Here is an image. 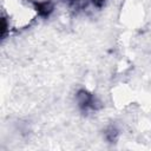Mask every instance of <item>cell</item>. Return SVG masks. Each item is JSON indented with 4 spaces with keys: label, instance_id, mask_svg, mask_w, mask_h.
Wrapping results in <instances>:
<instances>
[{
    "label": "cell",
    "instance_id": "1",
    "mask_svg": "<svg viewBox=\"0 0 151 151\" xmlns=\"http://www.w3.org/2000/svg\"><path fill=\"white\" fill-rule=\"evenodd\" d=\"M40 14V5L32 0H4L2 37L6 32H20L31 27Z\"/></svg>",
    "mask_w": 151,
    "mask_h": 151
},
{
    "label": "cell",
    "instance_id": "3",
    "mask_svg": "<svg viewBox=\"0 0 151 151\" xmlns=\"http://www.w3.org/2000/svg\"><path fill=\"white\" fill-rule=\"evenodd\" d=\"M132 90L125 85V84H122V85H118L117 87L113 88L112 91V99L114 100V103L117 105H120V106H125V105H129L132 100Z\"/></svg>",
    "mask_w": 151,
    "mask_h": 151
},
{
    "label": "cell",
    "instance_id": "2",
    "mask_svg": "<svg viewBox=\"0 0 151 151\" xmlns=\"http://www.w3.org/2000/svg\"><path fill=\"white\" fill-rule=\"evenodd\" d=\"M143 18H144L143 6L138 0H129L122 8V20H124L125 25L134 27L142 24Z\"/></svg>",
    "mask_w": 151,
    "mask_h": 151
}]
</instances>
